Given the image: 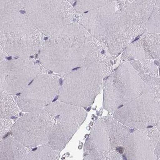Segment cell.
I'll list each match as a JSON object with an SVG mask.
<instances>
[{
  "label": "cell",
  "instance_id": "6da1fadb",
  "mask_svg": "<svg viewBox=\"0 0 160 160\" xmlns=\"http://www.w3.org/2000/svg\"><path fill=\"white\" fill-rule=\"evenodd\" d=\"M119 8L104 42L112 56H118L146 31L156 0H118Z\"/></svg>",
  "mask_w": 160,
  "mask_h": 160
},
{
  "label": "cell",
  "instance_id": "7a4b0ae2",
  "mask_svg": "<svg viewBox=\"0 0 160 160\" xmlns=\"http://www.w3.org/2000/svg\"><path fill=\"white\" fill-rule=\"evenodd\" d=\"M114 117L131 128L149 127L160 118V77L145 82L138 97L114 112Z\"/></svg>",
  "mask_w": 160,
  "mask_h": 160
},
{
  "label": "cell",
  "instance_id": "3957f363",
  "mask_svg": "<svg viewBox=\"0 0 160 160\" xmlns=\"http://www.w3.org/2000/svg\"><path fill=\"white\" fill-rule=\"evenodd\" d=\"M144 86L145 82L130 62H124L104 82L103 108L114 112L138 97Z\"/></svg>",
  "mask_w": 160,
  "mask_h": 160
},
{
  "label": "cell",
  "instance_id": "277c9868",
  "mask_svg": "<svg viewBox=\"0 0 160 160\" xmlns=\"http://www.w3.org/2000/svg\"><path fill=\"white\" fill-rule=\"evenodd\" d=\"M132 132L131 128L115 118H101L93 126L90 137V152L112 150L123 146Z\"/></svg>",
  "mask_w": 160,
  "mask_h": 160
},
{
  "label": "cell",
  "instance_id": "5b68a950",
  "mask_svg": "<svg viewBox=\"0 0 160 160\" xmlns=\"http://www.w3.org/2000/svg\"><path fill=\"white\" fill-rule=\"evenodd\" d=\"M158 135L152 127H144L132 132L123 145L127 159L147 160L155 159Z\"/></svg>",
  "mask_w": 160,
  "mask_h": 160
},
{
  "label": "cell",
  "instance_id": "8992f818",
  "mask_svg": "<svg viewBox=\"0 0 160 160\" xmlns=\"http://www.w3.org/2000/svg\"><path fill=\"white\" fill-rule=\"evenodd\" d=\"M118 8L117 1L84 12L82 19V24L95 38L104 43Z\"/></svg>",
  "mask_w": 160,
  "mask_h": 160
},
{
  "label": "cell",
  "instance_id": "52a82bcc",
  "mask_svg": "<svg viewBox=\"0 0 160 160\" xmlns=\"http://www.w3.org/2000/svg\"><path fill=\"white\" fill-rule=\"evenodd\" d=\"M160 51V33L144 32L137 40L133 41L124 51V61L137 59L155 60Z\"/></svg>",
  "mask_w": 160,
  "mask_h": 160
},
{
  "label": "cell",
  "instance_id": "ba28073f",
  "mask_svg": "<svg viewBox=\"0 0 160 160\" xmlns=\"http://www.w3.org/2000/svg\"><path fill=\"white\" fill-rule=\"evenodd\" d=\"M130 62L144 82L158 76V68L154 60L137 59Z\"/></svg>",
  "mask_w": 160,
  "mask_h": 160
},
{
  "label": "cell",
  "instance_id": "9c48e42d",
  "mask_svg": "<svg viewBox=\"0 0 160 160\" xmlns=\"http://www.w3.org/2000/svg\"><path fill=\"white\" fill-rule=\"evenodd\" d=\"M118 0H78L76 8L80 12H85L96 8L104 6Z\"/></svg>",
  "mask_w": 160,
  "mask_h": 160
},
{
  "label": "cell",
  "instance_id": "30bf717a",
  "mask_svg": "<svg viewBox=\"0 0 160 160\" xmlns=\"http://www.w3.org/2000/svg\"><path fill=\"white\" fill-rule=\"evenodd\" d=\"M146 31L160 33V0H156L153 9L147 22Z\"/></svg>",
  "mask_w": 160,
  "mask_h": 160
},
{
  "label": "cell",
  "instance_id": "8fae6325",
  "mask_svg": "<svg viewBox=\"0 0 160 160\" xmlns=\"http://www.w3.org/2000/svg\"><path fill=\"white\" fill-rule=\"evenodd\" d=\"M90 158L93 160H122V157L117 151L110 150L92 153Z\"/></svg>",
  "mask_w": 160,
  "mask_h": 160
},
{
  "label": "cell",
  "instance_id": "7c38bea8",
  "mask_svg": "<svg viewBox=\"0 0 160 160\" xmlns=\"http://www.w3.org/2000/svg\"><path fill=\"white\" fill-rule=\"evenodd\" d=\"M2 1V0H1ZM29 0H2L1 2H3V3L4 5H6V4L9 3L10 5H15L16 6H18V5H20L21 4L23 5L24 3L28 2Z\"/></svg>",
  "mask_w": 160,
  "mask_h": 160
},
{
  "label": "cell",
  "instance_id": "4fadbf2b",
  "mask_svg": "<svg viewBox=\"0 0 160 160\" xmlns=\"http://www.w3.org/2000/svg\"><path fill=\"white\" fill-rule=\"evenodd\" d=\"M157 60L158 61V63H159V64L160 65V51L159 53V55H158V59H157Z\"/></svg>",
  "mask_w": 160,
  "mask_h": 160
},
{
  "label": "cell",
  "instance_id": "5bb4252c",
  "mask_svg": "<svg viewBox=\"0 0 160 160\" xmlns=\"http://www.w3.org/2000/svg\"><path fill=\"white\" fill-rule=\"evenodd\" d=\"M58 99V97H56V98H55L54 99V100H53V102H54L55 101H56V100H57V99Z\"/></svg>",
  "mask_w": 160,
  "mask_h": 160
},
{
  "label": "cell",
  "instance_id": "9a60e30c",
  "mask_svg": "<svg viewBox=\"0 0 160 160\" xmlns=\"http://www.w3.org/2000/svg\"><path fill=\"white\" fill-rule=\"evenodd\" d=\"M37 149V148H34V149L33 150H32L33 151H35V150H36Z\"/></svg>",
  "mask_w": 160,
  "mask_h": 160
}]
</instances>
